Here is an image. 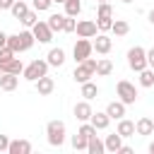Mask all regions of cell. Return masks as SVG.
<instances>
[{
	"instance_id": "obj_7",
	"label": "cell",
	"mask_w": 154,
	"mask_h": 154,
	"mask_svg": "<svg viewBox=\"0 0 154 154\" xmlns=\"http://www.w3.org/2000/svg\"><path fill=\"white\" fill-rule=\"evenodd\" d=\"M91 53H94V46H91V41H89V38H77V43H75V48H72L75 63H82V60H87Z\"/></svg>"
},
{
	"instance_id": "obj_36",
	"label": "cell",
	"mask_w": 154,
	"mask_h": 154,
	"mask_svg": "<svg viewBox=\"0 0 154 154\" xmlns=\"http://www.w3.org/2000/svg\"><path fill=\"white\" fill-rule=\"evenodd\" d=\"M75 26H77L75 17H67V14H65V24H63V31H67V34H70V31H75Z\"/></svg>"
},
{
	"instance_id": "obj_31",
	"label": "cell",
	"mask_w": 154,
	"mask_h": 154,
	"mask_svg": "<svg viewBox=\"0 0 154 154\" xmlns=\"http://www.w3.org/2000/svg\"><path fill=\"white\" fill-rule=\"evenodd\" d=\"M70 142H72V147H75L77 152H82V149L87 152V142H89V137H84L82 132H77V135H72V140H70Z\"/></svg>"
},
{
	"instance_id": "obj_33",
	"label": "cell",
	"mask_w": 154,
	"mask_h": 154,
	"mask_svg": "<svg viewBox=\"0 0 154 154\" xmlns=\"http://www.w3.org/2000/svg\"><path fill=\"white\" fill-rule=\"evenodd\" d=\"M12 58H17V53L10 48V46H2L0 48V65H5V63H10Z\"/></svg>"
},
{
	"instance_id": "obj_47",
	"label": "cell",
	"mask_w": 154,
	"mask_h": 154,
	"mask_svg": "<svg viewBox=\"0 0 154 154\" xmlns=\"http://www.w3.org/2000/svg\"><path fill=\"white\" fill-rule=\"evenodd\" d=\"M0 77H2V67H0Z\"/></svg>"
},
{
	"instance_id": "obj_40",
	"label": "cell",
	"mask_w": 154,
	"mask_h": 154,
	"mask_svg": "<svg viewBox=\"0 0 154 154\" xmlns=\"http://www.w3.org/2000/svg\"><path fill=\"white\" fill-rule=\"evenodd\" d=\"M116 154H132V147H128V144H123V147H120V149H118Z\"/></svg>"
},
{
	"instance_id": "obj_38",
	"label": "cell",
	"mask_w": 154,
	"mask_h": 154,
	"mask_svg": "<svg viewBox=\"0 0 154 154\" xmlns=\"http://www.w3.org/2000/svg\"><path fill=\"white\" fill-rule=\"evenodd\" d=\"M147 67H152V70H154V48H149V51H147Z\"/></svg>"
},
{
	"instance_id": "obj_4",
	"label": "cell",
	"mask_w": 154,
	"mask_h": 154,
	"mask_svg": "<svg viewBox=\"0 0 154 154\" xmlns=\"http://www.w3.org/2000/svg\"><path fill=\"white\" fill-rule=\"evenodd\" d=\"M94 72H96V60L89 55L87 60L77 63V67H75V72H72V79L82 84V82H89V79L94 77Z\"/></svg>"
},
{
	"instance_id": "obj_5",
	"label": "cell",
	"mask_w": 154,
	"mask_h": 154,
	"mask_svg": "<svg viewBox=\"0 0 154 154\" xmlns=\"http://www.w3.org/2000/svg\"><path fill=\"white\" fill-rule=\"evenodd\" d=\"M128 65H130L132 72L144 70V67H147V51H144L142 46H132V48L128 51Z\"/></svg>"
},
{
	"instance_id": "obj_46",
	"label": "cell",
	"mask_w": 154,
	"mask_h": 154,
	"mask_svg": "<svg viewBox=\"0 0 154 154\" xmlns=\"http://www.w3.org/2000/svg\"><path fill=\"white\" fill-rule=\"evenodd\" d=\"M53 2H65V0H53Z\"/></svg>"
},
{
	"instance_id": "obj_20",
	"label": "cell",
	"mask_w": 154,
	"mask_h": 154,
	"mask_svg": "<svg viewBox=\"0 0 154 154\" xmlns=\"http://www.w3.org/2000/svg\"><path fill=\"white\" fill-rule=\"evenodd\" d=\"M103 147H106V152H118L120 147H123V137L118 135V132H113V135H108L106 140H103Z\"/></svg>"
},
{
	"instance_id": "obj_27",
	"label": "cell",
	"mask_w": 154,
	"mask_h": 154,
	"mask_svg": "<svg viewBox=\"0 0 154 154\" xmlns=\"http://www.w3.org/2000/svg\"><path fill=\"white\" fill-rule=\"evenodd\" d=\"M63 5H65V14L67 17H77L82 12V0H65Z\"/></svg>"
},
{
	"instance_id": "obj_16",
	"label": "cell",
	"mask_w": 154,
	"mask_h": 154,
	"mask_svg": "<svg viewBox=\"0 0 154 154\" xmlns=\"http://www.w3.org/2000/svg\"><path fill=\"white\" fill-rule=\"evenodd\" d=\"M46 63H48L51 67H60V65L65 63V51H63V48H51L48 55H46Z\"/></svg>"
},
{
	"instance_id": "obj_10",
	"label": "cell",
	"mask_w": 154,
	"mask_h": 154,
	"mask_svg": "<svg viewBox=\"0 0 154 154\" xmlns=\"http://www.w3.org/2000/svg\"><path fill=\"white\" fill-rule=\"evenodd\" d=\"M91 46H94V51H96V53H101V55H106V53H111V48H113V41H111V36H108V34H103V31H99V34L94 36V41H91Z\"/></svg>"
},
{
	"instance_id": "obj_39",
	"label": "cell",
	"mask_w": 154,
	"mask_h": 154,
	"mask_svg": "<svg viewBox=\"0 0 154 154\" xmlns=\"http://www.w3.org/2000/svg\"><path fill=\"white\" fill-rule=\"evenodd\" d=\"M14 5V0H0V10H10Z\"/></svg>"
},
{
	"instance_id": "obj_2",
	"label": "cell",
	"mask_w": 154,
	"mask_h": 154,
	"mask_svg": "<svg viewBox=\"0 0 154 154\" xmlns=\"http://www.w3.org/2000/svg\"><path fill=\"white\" fill-rule=\"evenodd\" d=\"M65 135H67V130H65V123H63V120H48V125H46V137H48V144H51V147H63Z\"/></svg>"
},
{
	"instance_id": "obj_12",
	"label": "cell",
	"mask_w": 154,
	"mask_h": 154,
	"mask_svg": "<svg viewBox=\"0 0 154 154\" xmlns=\"http://www.w3.org/2000/svg\"><path fill=\"white\" fill-rule=\"evenodd\" d=\"M72 113H75V118L79 120V123H84V120H89L91 118V103L84 99V101H79V103H75V108H72Z\"/></svg>"
},
{
	"instance_id": "obj_21",
	"label": "cell",
	"mask_w": 154,
	"mask_h": 154,
	"mask_svg": "<svg viewBox=\"0 0 154 154\" xmlns=\"http://www.w3.org/2000/svg\"><path fill=\"white\" fill-rule=\"evenodd\" d=\"M2 67V72H10V75H22L24 72V63L19 60V58H12L10 63H5V65H0Z\"/></svg>"
},
{
	"instance_id": "obj_25",
	"label": "cell",
	"mask_w": 154,
	"mask_h": 154,
	"mask_svg": "<svg viewBox=\"0 0 154 154\" xmlns=\"http://www.w3.org/2000/svg\"><path fill=\"white\" fill-rule=\"evenodd\" d=\"M137 75H140V84H142L144 89L154 87V70H152V67H144V70H140Z\"/></svg>"
},
{
	"instance_id": "obj_32",
	"label": "cell",
	"mask_w": 154,
	"mask_h": 154,
	"mask_svg": "<svg viewBox=\"0 0 154 154\" xmlns=\"http://www.w3.org/2000/svg\"><path fill=\"white\" fill-rule=\"evenodd\" d=\"M19 22H22V24H24L26 29H31V26H34V24L38 22V17H36V10H29V12H26V14H24V17L19 19Z\"/></svg>"
},
{
	"instance_id": "obj_17",
	"label": "cell",
	"mask_w": 154,
	"mask_h": 154,
	"mask_svg": "<svg viewBox=\"0 0 154 154\" xmlns=\"http://www.w3.org/2000/svg\"><path fill=\"white\" fill-rule=\"evenodd\" d=\"M89 123H91L96 130H106V128H108V123H111V118H108V113H106V111H96V113H91Z\"/></svg>"
},
{
	"instance_id": "obj_24",
	"label": "cell",
	"mask_w": 154,
	"mask_h": 154,
	"mask_svg": "<svg viewBox=\"0 0 154 154\" xmlns=\"http://www.w3.org/2000/svg\"><path fill=\"white\" fill-rule=\"evenodd\" d=\"M87 152H89V154H103V152H106V147H103V142H101L96 135H91V137H89V142H87Z\"/></svg>"
},
{
	"instance_id": "obj_14",
	"label": "cell",
	"mask_w": 154,
	"mask_h": 154,
	"mask_svg": "<svg viewBox=\"0 0 154 154\" xmlns=\"http://www.w3.org/2000/svg\"><path fill=\"white\" fill-rule=\"evenodd\" d=\"M125 108H128V106L118 99V101H111V103L106 106V113H108V118H111V120H120V118L125 116Z\"/></svg>"
},
{
	"instance_id": "obj_3",
	"label": "cell",
	"mask_w": 154,
	"mask_h": 154,
	"mask_svg": "<svg viewBox=\"0 0 154 154\" xmlns=\"http://www.w3.org/2000/svg\"><path fill=\"white\" fill-rule=\"evenodd\" d=\"M48 63L46 60H41V58H36V60H31L29 65H24V72H22V77L26 79V82H36L38 77H43V75H48Z\"/></svg>"
},
{
	"instance_id": "obj_23",
	"label": "cell",
	"mask_w": 154,
	"mask_h": 154,
	"mask_svg": "<svg viewBox=\"0 0 154 154\" xmlns=\"http://www.w3.org/2000/svg\"><path fill=\"white\" fill-rule=\"evenodd\" d=\"M82 96L87 99V101H91V99H96L99 96V87L89 79V82H82Z\"/></svg>"
},
{
	"instance_id": "obj_45",
	"label": "cell",
	"mask_w": 154,
	"mask_h": 154,
	"mask_svg": "<svg viewBox=\"0 0 154 154\" xmlns=\"http://www.w3.org/2000/svg\"><path fill=\"white\" fill-rule=\"evenodd\" d=\"M96 2H108V0H96Z\"/></svg>"
},
{
	"instance_id": "obj_8",
	"label": "cell",
	"mask_w": 154,
	"mask_h": 154,
	"mask_svg": "<svg viewBox=\"0 0 154 154\" xmlns=\"http://www.w3.org/2000/svg\"><path fill=\"white\" fill-rule=\"evenodd\" d=\"M75 31H77L79 38H94V36L99 34V26H96L94 19H82V22H77Z\"/></svg>"
},
{
	"instance_id": "obj_30",
	"label": "cell",
	"mask_w": 154,
	"mask_h": 154,
	"mask_svg": "<svg viewBox=\"0 0 154 154\" xmlns=\"http://www.w3.org/2000/svg\"><path fill=\"white\" fill-rule=\"evenodd\" d=\"M96 19H113V7L108 2H99V10H96Z\"/></svg>"
},
{
	"instance_id": "obj_42",
	"label": "cell",
	"mask_w": 154,
	"mask_h": 154,
	"mask_svg": "<svg viewBox=\"0 0 154 154\" xmlns=\"http://www.w3.org/2000/svg\"><path fill=\"white\" fill-rule=\"evenodd\" d=\"M147 17H149V22L154 24V10H149V14H147Z\"/></svg>"
},
{
	"instance_id": "obj_22",
	"label": "cell",
	"mask_w": 154,
	"mask_h": 154,
	"mask_svg": "<svg viewBox=\"0 0 154 154\" xmlns=\"http://www.w3.org/2000/svg\"><path fill=\"white\" fill-rule=\"evenodd\" d=\"M111 72H113V63H111L108 58L96 60V72H94V75H99V77H108Z\"/></svg>"
},
{
	"instance_id": "obj_9",
	"label": "cell",
	"mask_w": 154,
	"mask_h": 154,
	"mask_svg": "<svg viewBox=\"0 0 154 154\" xmlns=\"http://www.w3.org/2000/svg\"><path fill=\"white\" fill-rule=\"evenodd\" d=\"M31 34H34V38H36L38 43H51V41H53V31H51V26H48L46 22H41V19L31 26Z\"/></svg>"
},
{
	"instance_id": "obj_1",
	"label": "cell",
	"mask_w": 154,
	"mask_h": 154,
	"mask_svg": "<svg viewBox=\"0 0 154 154\" xmlns=\"http://www.w3.org/2000/svg\"><path fill=\"white\" fill-rule=\"evenodd\" d=\"M34 43H36V38H34V34H31L29 29H24V31H19V34H10V36H7V46H10L14 53H24V51H29Z\"/></svg>"
},
{
	"instance_id": "obj_34",
	"label": "cell",
	"mask_w": 154,
	"mask_h": 154,
	"mask_svg": "<svg viewBox=\"0 0 154 154\" xmlns=\"http://www.w3.org/2000/svg\"><path fill=\"white\" fill-rule=\"evenodd\" d=\"M51 5H53V0H34V10L36 12H46Z\"/></svg>"
},
{
	"instance_id": "obj_18",
	"label": "cell",
	"mask_w": 154,
	"mask_h": 154,
	"mask_svg": "<svg viewBox=\"0 0 154 154\" xmlns=\"http://www.w3.org/2000/svg\"><path fill=\"white\" fill-rule=\"evenodd\" d=\"M17 84H19V75L2 72V77H0V89H2V91H14Z\"/></svg>"
},
{
	"instance_id": "obj_11",
	"label": "cell",
	"mask_w": 154,
	"mask_h": 154,
	"mask_svg": "<svg viewBox=\"0 0 154 154\" xmlns=\"http://www.w3.org/2000/svg\"><path fill=\"white\" fill-rule=\"evenodd\" d=\"M34 84H36V91H38V96H48V94H53V89H55V82H53V77H48V75L38 77Z\"/></svg>"
},
{
	"instance_id": "obj_19",
	"label": "cell",
	"mask_w": 154,
	"mask_h": 154,
	"mask_svg": "<svg viewBox=\"0 0 154 154\" xmlns=\"http://www.w3.org/2000/svg\"><path fill=\"white\" fill-rule=\"evenodd\" d=\"M116 132L120 135V137H132L135 135V123L132 120H128L125 116L118 120V128H116Z\"/></svg>"
},
{
	"instance_id": "obj_6",
	"label": "cell",
	"mask_w": 154,
	"mask_h": 154,
	"mask_svg": "<svg viewBox=\"0 0 154 154\" xmlns=\"http://www.w3.org/2000/svg\"><path fill=\"white\" fill-rule=\"evenodd\" d=\"M116 91H118V99H120L125 106H130V103L137 101V87H135L132 82H128V79H120V82L116 84Z\"/></svg>"
},
{
	"instance_id": "obj_13",
	"label": "cell",
	"mask_w": 154,
	"mask_h": 154,
	"mask_svg": "<svg viewBox=\"0 0 154 154\" xmlns=\"http://www.w3.org/2000/svg\"><path fill=\"white\" fill-rule=\"evenodd\" d=\"M7 154H31V142L29 140H10Z\"/></svg>"
},
{
	"instance_id": "obj_37",
	"label": "cell",
	"mask_w": 154,
	"mask_h": 154,
	"mask_svg": "<svg viewBox=\"0 0 154 154\" xmlns=\"http://www.w3.org/2000/svg\"><path fill=\"white\" fill-rule=\"evenodd\" d=\"M7 147H10V137L0 135V152H7Z\"/></svg>"
},
{
	"instance_id": "obj_43",
	"label": "cell",
	"mask_w": 154,
	"mask_h": 154,
	"mask_svg": "<svg viewBox=\"0 0 154 154\" xmlns=\"http://www.w3.org/2000/svg\"><path fill=\"white\" fill-rule=\"evenodd\" d=\"M149 154H154V142H152V144H149Z\"/></svg>"
},
{
	"instance_id": "obj_41",
	"label": "cell",
	"mask_w": 154,
	"mask_h": 154,
	"mask_svg": "<svg viewBox=\"0 0 154 154\" xmlns=\"http://www.w3.org/2000/svg\"><path fill=\"white\" fill-rule=\"evenodd\" d=\"M2 46H7V34H5V31H0V48H2Z\"/></svg>"
},
{
	"instance_id": "obj_35",
	"label": "cell",
	"mask_w": 154,
	"mask_h": 154,
	"mask_svg": "<svg viewBox=\"0 0 154 154\" xmlns=\"http://www.w3.org/2000/svg\"><path fill=\"white\" fill-rule=\"evenodd\" d=\"M111 24H113V19H96V26H99V31H111Z\"/></svg>"
},
{
	"instance_id": "obj_26",
	"label": "cell",
	"mask_w": 154,
	"mask_h": 154,
	"mask_svg": "<svg viewBox=\"0 0 154 154\" xmlns=\"http://www.w3.org/2000/svg\"><path fill=\"white\" fill-rule=\"evenodd\" d=\"M46 24L51 26V31L55 34V31H63V24H65V14H51L48 19H46Z\"/></svg>"
},
{
	"instance_id": "obj_28",
	"label": "cell",
	"mask_w": 154,
	"mask_h": 154,
	"mask_svg": "<svg viewBox=\"0 0 154 154\" xmlns=\"http://www.w3.org/2000/svg\"><path fill=\"white\" fill-rule=\"evenodd\" d=\"M111 31H113L116 36H128V31H130V24H128L125 19H116V22L111 24Z\"/></svg>"
},
{
	"instance_id": "obj_29",
	"label": "cell",
	"mask_w": 154,
	"mask_h": 154,
	"mask_svg": "<svg viewBox=\"0 0 154 154\" xmlns=\"http://www.w3.org/2000/svg\"><path fill=\"white\" fill-rule=\"evenodd\" d=\"M10 12H12V14L17 17V19H22V17H24V14L29 12V5H26L24 0H14V5L10 7Z\"/></svg>"
},
{
	"instance_id": "obj_44",
	"label": "cell",
	"mask_w": 154,
	"mask_h": 154,
	"mask_svg": "<svg viewBox=\"0 0 154 154\" xmlns=\"http://www.w3.org/2000/svg\"><path fill=\"white\" fill-rule=\"evenodd\" d=\"M120 2H125V5H130V2H135V0H120Z\"/></svg>"
},
{
	"instance_id": "obj_15",
	"label": "cell",
	"mask_w": 154,
	"mask_h": 154,
	"mask_svg": "<svg viewBox=\"0 0 154 154\" xmlns=\"http://www.w3.org/2000/svg\"><path fill=\"white\" fill-rule=\"evenodd\" d=\"M135 132H137V135H142V137L152 135V132H154V120H152V118H147V116H142V118L135 123Z\"/></svg>"
}]
</instances>
